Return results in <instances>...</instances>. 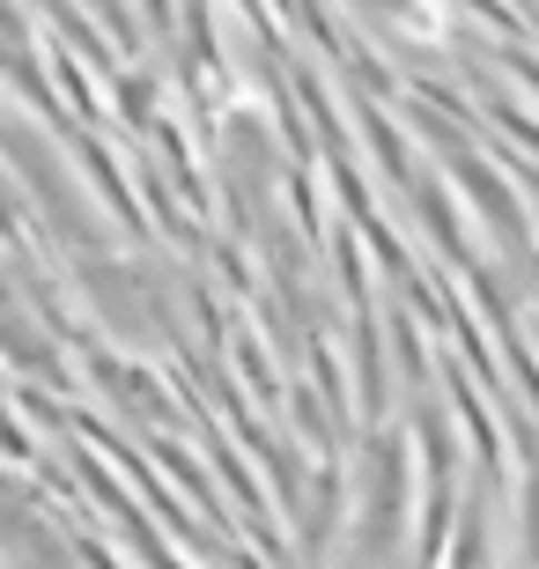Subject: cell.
I'll return each instance as SVG.
<instances>
[{
	"label": "cell",
	"mask_w": 539,
	"mask_h": 569,
	"mask_svg": "<svg viewBox=\"0 0 539 569\" xmlns=\"http://www.w3.org/2000/svg\"><path fill=\"white\" fill-rule=\"evenodd\" d=\"M525 562L539 569V466H525Z\"/></svg>",
	"instance_id": "obj_3"
},
{
	"label": "cell",
	"mask_w": 539,
	"mask_h": 569,
	"mask_svg": "<svg viewBox=\"0 0 539 569\" xmlns=\"http://www.w3.org/2000/svg\"><path fill=\"white\" fill-rule=\"evenodd\" d=\"M362 133H370V148H377V163L392 170L399 186H415V156H407V133H399L392 119H385V111H370V119H362Z\"/></svg>",
	"instance_id": "obj_2"
},
{
	"label": "cell",
	"mask_w": 539,
	"mask_h": 569,
	"mask_svg": "<svg viewBox=\"0 0 539 569\" xmlns=\"http://www.w3.org/2000/svg\"><path fill=\"white\" fill-rule=\"evenodd\" d=\"M451 178L473 192L480 222L502 237V259H518V267H525V259H532V222H525V208H518V186H510L502 170H488L473 148H458V156H451Z\"/></svg>",
	"instance_id": "obj_1"
},
{
	"label": "cell",
	"mask_w": 539,
	"mask_h": 569,
	"mask_svg": "<svg viewBox=\"0 0 539 569\" xmlns=\"http://www.w3.org/2000/svg\"><path fill=\"white\" fill-rule=\"evenodd\" d=\"M532 22H539V16H532Z\"/></svg>",
	"instance_id": "obj_4"
}]
</instances>
